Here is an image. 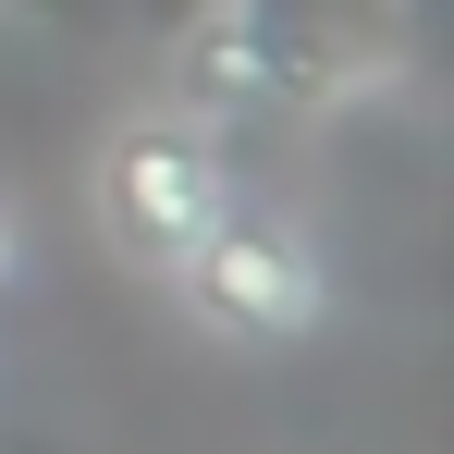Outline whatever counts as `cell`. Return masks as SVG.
I'll use <instances>...</instances> for the list:
<instances>
[{"instance_id":"5","label":"cell","mask_w":454,"mask_h":454,"mask_svg":"<svg viewBox=\"0 0 454 454\" xmlns=\"http://www.w3.org/2000/svg\"><path fill=\"white\" fill-rule=\"evenodd\" d=\"M25 270V222H12V197H0V283Z\"/></svg>"},{"instance_id":"1","label":"cell","mask_w":454,"mask_h":454,"mask_svg":"<svg viewBox=\"0 0 454 454\" xmlns=\"http://www.w3.org/2000/svg\"><path fill=\"white\" fill-rule=\"evenodd\" d=\"M393 0H197V25L172 37V98L197 123H258V111H307L356 74Z\"/></svg>"},{"instance_id":"3","label":"cell","mask_w":454,"mask_h":454,"mask_svg":"<svg viewBox=\"0 0 454 454\" xmlns=\"http://www.w3.org/2000/svg\"><path fill=\"white\" fill-rule=\"evenodd\" d=\"M86 197H98V233H111V258L136 270V283H172V258L209 233V209L233 197V160H222V123H197L184 98H160V111H123L111 136H98V172H86Z\"/></svg>"},{"instance_id":"4","label":"cell","mask_w":454,"mask_h":454,"mask_svg":"<svg viewBox=\"0 0 454 454\" xmlns=\"http://www.w3.org/2000/svg\"><path fill=\"white\" fill-rule=\"evenodd\" d=\"M0 12H25V25H111V0H0Z\"/></svg>"},{"instance_id":"2","label":"cell","mask_w":454,"mask_h":454,"mask_svg":"<svg viewBox=\"0 0 454 454\" xmlns=\"http://www.w3.org/2000/svg\"><path fill=\"white\" fill-rule=\"evenodd\" d=\"M172 295H184V319H197L209 344L270 356V344H307V332H319L332 258H319V233H307L295 197H246V184H233L222 209H209V233L172 258Z\"/></svg>"}]
</instances>
